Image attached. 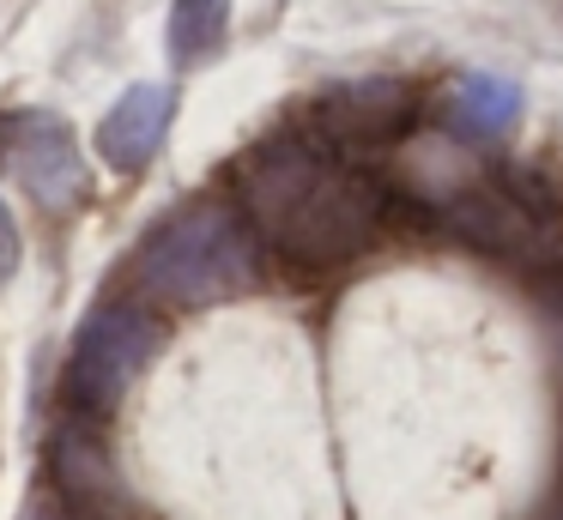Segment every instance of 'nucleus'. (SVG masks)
Segmentation results:
<instances>
[{"instance_id":"nucleus-7","label":"nucleus","mask_w":563,"mask_h":520,"mask_svg":"<svg viewBox=\"0 0 563 520\" xmlns=\"http://www.w3.org/2000/svg\"><path fill=\"white\" fill-rule=\"evenodd\" d=\"M170 121H176V85H164V79L128 85L98 121V157L115 176H140V169L164 152Z\"/></svg>"},{"instance_id":"nucleus-5","label":"nucleus","mask_w":563,"mask_h":520,"mask_svg":"<svg viewBox=\"0 0 563 520\" xmlns=\"http://www.w3.org/2000/svg\"><path fill=\"white\" fill-rule=\"evenodd\" d=\"M0 176H13L43 212H74L91 193V164L55 109H0Z\"/></svg>"},{"instance_id":"nucleus-6","label":"nucleus","mask_w":563,"mask_h":520,"mask_svg":"<svg viewBox=\"0 0 563 520\" xmlns=\"http://www.w3.org/2000/svg\"><path fill=\"white\" fill-rule=\"evenodd\" d=\"M418 121V91L406 79H352L321 91L309 128L328 133L345 152H376V145L406 140V128Z\"/></svg>"},{"instance_id":"nucleus-11","label":"nucleus","mask_w":563,"mask_h":520,"mask_svg":"<svg viewBox=\"0 0 563 520\" xmlns=\"http://www.w3.org/2000/svg\"><path fill=\"white\" fill-rule=\"evenodd\" d=\"M19 254H25V242H19V224H13V212H7V200H0V278L19 273Z\"/></svg>"},{"instance_id":"nucleus-2","label":"nucleus","mask_w":563,"mask_h":520,"mask_svg":"<svg viewBox=\"0 0 563 520\" xmlns=\"http://www.w3.org/2000/svg\"><path fill=\"white\" fill-rule=\"evenodd\" d=\"M134 290L164 309H207L255 285V236L243 212L219 200L176 206L158 230L134 248Z\"/></svg>"},{"instance_id":"nucleus-3","label":"nucleus","mask_w":563,"mask_h":520,"mask_svg":"<svg viewBox=\"0 0 563 520\" xmlns=\"http://www.w3.org/2000/svg\"><path fill=\"white\" fill-rule=\"evenodd\" d=\"M551 188L527 169H497V176H454L442 181V218L461 230L473 248L497 254L515 266L558 261V224H551Z\"/></svg>"},{"instance_id":"nucleus-9","label":"nucleus","mask_w":563,"mask_h":520,"mask_svg":"<svg viewBox=\"0 0 563 520\" xmlns=\"http://www.w3.org/2000/svg\"><path fill=\"white\" fill-rule=\"evenodd\" d=\"M521 121V85L503 73H461L449 91V133L461 145H503Z\"/></svg>"},{"instance_id":"nucleus-8","label":"nucleus","mask_w":563,"mask_h":520,"mask_svg":"<svg viewBox=\"0 0 563 520\" xmlns=\"http://www.w3.org/2000/svg\"><path fill=\"white\" fill-rule=\"evenodd\" d=\"M49 466H55V490H62V502L74 508V515H86V520H122L128 515L122 478H115L98 430L62 423V430H55V447H49Z\"/></svg>"},{"instance_id":"nucleus-10","label":"nucleus","mask_w":563,"mask_h":520,"mask_svg":"<svg viewBox=\"0 0 563 520\" xmlns=\"http://www.w3.org/2000/svg\"><path fill=\"white\" fill-rule=\"evenodd\" d=\"M231 31V0H170V60L200 67L224 48Z\"/></svg>"},{"instance_id":"nucleus-1","label":"nucleus","mask_w":563,"mask_h":520,"mask_svg":"<svg viewBox=\"0 0 563 520\" xmlns=\"http://www.w3.org/2000/svg\"><path fill=\"white\" fill-rule=\"evenodd\" d=\"M236 193H243V224L273 254L316 273L364 254L388 212V193L357 164V152L333 145L309 121L249 145L236 164Z\"/></svg>"},{"instance_id":"nucleus-4","label":"nucleus","mask_w":563,"mask_h":520,"mask_svg":"<svg viewBox=\"0 0 563 520\" xmlns=\"http://www.w3.org/2000/svg\"><path fill=\"white\" fill-rule=\"evenodd\" d=\"M158 345H164V327L152 321L140 302H98V309L79 321L74 351H67V399H74L86 418L115 411Z\"/></svg>"}]
</instances>
